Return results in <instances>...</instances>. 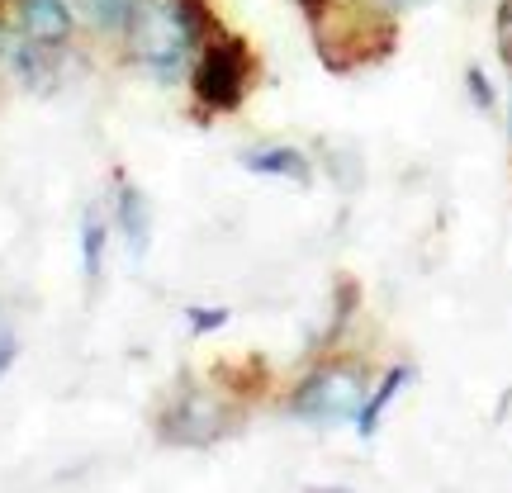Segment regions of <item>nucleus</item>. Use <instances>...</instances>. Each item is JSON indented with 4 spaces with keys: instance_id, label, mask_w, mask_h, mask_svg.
I'll return each instance as SVG.
<instances>
[{
    "instance_id": "obj_11",
    "label": "nucleus",
    "mask_w": 512,
    "mask_h": 493,
    "mask_svg": "<svg viewBox=\"0 0 512 493\" xmlns=\"http://www.w3.org/2000/svg\"><path fill=\"white\" fill-rule=\"evenodd\" d=\"M465 86H470V100H475L479 110H494V86H489V76L479 72V67L465 72Z\"/></svg>"
},
{
    "instance_id": "obj_1",
    "label": "nucleus",
    "mask_w": 512,
    "mask_h": 493,
    "mask_svg": "<svg viewBox=\"0 0 512 493\" xmlns=\"http://www.w3.org/2000/svg\"><path fill=\"white\" fill-rule=\"evenodd\" d=\"M209 29L214 24H209L204 0H138L124 34L133 43V57L147 72L162 86H176L190 72V62L209 38Z\"/></svg>"
},
{
    "instance_id": "obj_12",
    "label": "nucleus",
    "mask_w": 512,
    "mask_h": 493,
    "mask_svg": "<svg viewBox=\"0 0 512 493\" xmlns=\"http://www.w3.org/2000/svg\"><path fill=\"white\" fill-rule=\"evenodd\" d=\"M185 323L190 332H214L228 323V309H185Z\"/></svg>"
},
{
    "instance_id": "obj_5",
    "label": "nucleus",
    "mask_w": 512,
    "mask_h": 493,
    "mask_svg": "<svg viewBox=\"0 0 512 493\" xmlns=\"http://www.w3.org/2000/svg\"><path fill=\"white\" fill-rule=\"evenodd\" d=\"M72 24V0H19V34L34 38L38 48H62L72 38Z\"/></svg>"
},
{
    "instance_id": "obj_14",
    "label": "nucleus",
    "mask_w": 512,
    "mask_h": 493,
    "mask_svg": "<svg viewBox=\"0 0 512 493\" xmlns=\"http://www.w3.org/2000/svg\"><path fill=\"white\" fill-rule=\"evenodd\" d=\"M15 356H19V347H15V332L10 328H0V375L15 366Z\"/></svg>"
},
{
    "instance_id": "obj_15",
    "label": "nucleus",
    "mask_w": 512,
    "mask_h": 493,
    "mask_svg": "<svg viewBox=\"0 0 512 493\" xmlns=\"http://www.w3.org/2000/svg\"><path fill=\"white\" fill-rule=\"evenodd\" d=\"M328 5H332V0H299V10H304L309 19H323V15H328Z\"/></svg>"
},
{
    "instance_id": "obj_3",
    "label": "nucleus",
    "mask_w": 512,
    "mask_h": 493,
    "mask_svg": "<svg viewBox=\"0 0 512 493\" xmlns=\"http://www.w3.org/2000/svg\"><path fill=\"white\" fill-rule=\"evenodd\" d=\"M361 399H366V375L351 366H328L313 370L309 380L294 389L290 408L309 422H337V418H356Z\"/></svg>"
},
{
    "instance_id": "obj_10",
    "label": "nucleus",
    "mask_w": 512,
    "mask_h": 493,
    "mask_svg": "<svg viewBox=\"0 0 512 493\" xmlns=\"http://www.w3.org/2000/svg\"><path fill=\"white\" fill-rule=\"evenodd\" d=\"M105 242H110V228L100 219V209H86V219H81V271L91 285L105 271Z\"/></svg>"
},
{
    "instance_id": "obj_16",
    "label": "nucleus",
    "mask_w": 512,
    "mask_h": 493,
    "mask_svg": "<svg viewBox=\"0 0 512 493\" xmlns=\"http://www.w3.org/2000/svg\"><path fill=\"white\" fill-rule=\"evenodd\" d=\"M394 5H427V0H394Z\"/></svg>"
},
{
    "instance_id": "obj_7",
    "label": "nucleus",
    "mask_w": 512,
    "mask_h": 493,
    "mask_svg": "<svg viewBox=\"0 0 512 493\" xmlns=\"http://www.w3.org/2000/svg\"><path fill=\"white\" fill-rule=\"evenodd\" d=\"M408 380H413V370H408V366H394L380 384H375V389H370L366 399H361V408H356V418H351V422H356V432H361V437H375V432H380L384 408L394 403V394H399V389H403Z\"/></svg>"
},
{
    "instance_id": "obj_6",
    "label": "nucleus",
    "mask_w": 512,
    "mask_h": 493,
    "mask_svg": "<svg viewBox=\"0 0 512 493\" xmlns=\"http://www.w3.org/2000/svg\"><path fill=\"white\" fill-rule=\"evenodd\" d=\"M242 166L256 171V176H280V181H294V185L313 181V166L299 147H252V152H242Z\"/></svg>"
},
{
    "instance_id": "obj_13",
    "label": "nucleus",
    "mask_w": 512,
    "mask_h": 493,
    "mask_svg": "<svg viewBox=\"0 0 512 493\" xmlns=\"http://www.w3.org/2000/svg\"><path fill=\"white\" fill-rule=\"evenodd\" d=\"M498 53L512 67V0H503V10H498Z\"/></svg>"
},
{
    "instance_id": "obj_4",
    "label": "nucleus",
    "mask_w": 512,
    "mask_h": 493,
    "mask_svg": "<svg viewBox=\"0 0 512 493\" xmlns=\"http://www.w3.org/2000/svg\"><path fill=\"white\" fill-rule=\"evenodd\" d=\"M223 432H228L223 427V408L200 389H185L181 399L162 413V441H176V446H209Z\"/></svg>"
},
{
    "instance_id": "obj_9",
    "label": "nucleus",
    "mask_w": 512,
    "mask_h": 493,
    "mask_svg": "<svg viewBox=\"0 0 512 493\" xmlns=\"http://www.w3.org/2000/svg\"><path fill=\"white\" fill-rule=\"evenodd\" d=\"M133 5L138 0H72V10L91 24L95 34H124L128 19H133Z\"/></svg>"
},
{
    "instance_id": "obj_2",
    "label": "nucleus",
    "mask_w": 512,
    "mask_h": 493,
    "mask_svg": "<svg viewBox=\"0 0 512 493\" xmlns=\"http://www.w3.org/2000/svg\"><path fill=\"white\" fill-rule=\"evenodd\" d=\"M247 72H252V62H247V48H242L238 38L204 43V53L195 57V76H190L195 100L214 114L238 110L242 95H247Z\"/></svg>"
},
{
    "instance_id": "obj_8",
    "label": "nucleus",
    "mask_w": 512,
    "mask_h": 493,
    "mask_svg": "<svg viewBox=\"0 0 512 493\" xmlns=\"http://www.w3.org/2000/svg\"><path fill=\"white\" fill-rule=\"evenodd\" d=\"M114 209H119V228H124V238H128V252L143 256L147 242H152V214H147V200L124 181L119 185V195H114Z\"/></svg>"
}]
</instances>
